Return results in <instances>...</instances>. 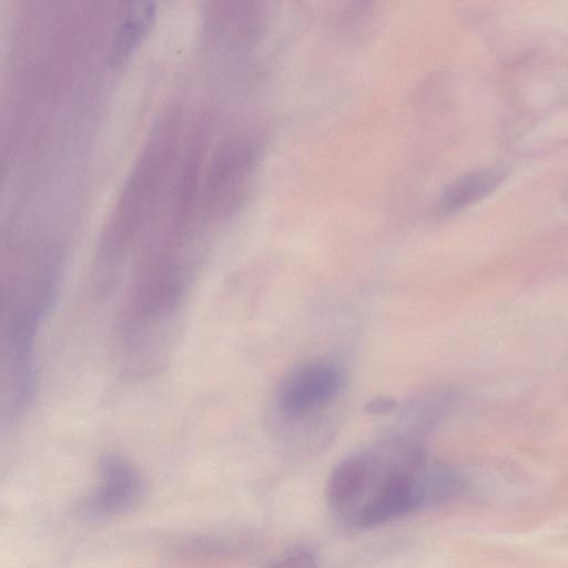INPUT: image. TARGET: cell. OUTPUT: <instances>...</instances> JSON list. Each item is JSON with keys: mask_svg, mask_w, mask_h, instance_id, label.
I'll return each mask as SVG.
<instances>
[{"mask_svg": "<svg viewBox=\"0 0 568 568\" xmlns=\"http://www.w3.org/2000/svg\"><path fill=\"white\" fill-rule=\"evenodd\" d=\"M170 115L151 136L130 178L103 242L97 277L120 278L122 260L143 241L171 176L179 151V121Z\"/></svg>", "mask_w": 568, "mask_h": 568, "instance_id": "1", "label": "cell"}, {"mask_svg": "<svg viewBox=\"0 0 568 568\" xmlns=\"http://www.w3.org/2000/svg\"><path fill=\"white\" fill-rule=\"evenodd\" d=\"M258 161V148L244 136L230 138L216 150L203 184V210L209 217L226 216L248 193Z\"/></svg>", "mask_w": 568, "mask_h": 568, "instance_id": "2", "label": "cell"}, {"mask_svg": "<svg viewBox=\"0 0 568 568\" xmlns=\"http://www.w3.org/2000/svg\"><path fill=\"white\" fill-rule=\"evenodd\" d=\"M345 384L346 376L334 362L300 363L281 379L274 395V410L284 423H298L331 405Z\"/></svg>", "mask_w": 568, "mask_h": 568, "instance_id": "3", "label": "cell"}, {"mask_svg": "<svg viewBox=\"0 0 568 568\" xmlns=\"http://www.w3.org/2000/svg\"><path fill=\"white\" fill-rule=\"evenodd\" d=\"M97 489L82 503L80 514L87 518L120 515L140 504L145 485L132 464L118 455H106L99 464Z\"/></svg>", "mask_w": 568, "mask_h": 568, "instance_id": "4", "label": "cell"}, {"mask_svg": "<svg viewBox=\"0 0 568 568\" xmlns=\"http://www.w3.org/2000/svg\"><path fill=\"white\" fill-rule=\"evenodd\" d=\"M368 476L364 450L341 460L332 470L326 496L329 507L344 521L361 501Z\"/></svg>", "mask_w": 568, "mask_h": 568, "instance_id": "5", "label": "cell"}, {"mask_svg": "<svg viewBox=\"0 0 568 568\" xmlns=\"http://www.w3.org/2000/svg\"><path fill=\"white\" fill-rule=\"evenodd\" d=\"M505 178L499 166L468 171L446 185L436 202L437 210L446 214L463 210L493 193Z\"/></svg>", "mask_w": 568, "mask_h": 568, "instance_id": "6", "label": "cell"}, {"mask_svg": "<svg viewBox=\"0 0 568 568\" xmlns=\"http://www.w3.org/2000/svg\"><path fill=\"white\" fill-rule=\"evenodd\" d=\"M154 9L152 3H136L129 10L113 49L114 59H121L146 32Z\"/></svg>", "mask_w": 568, "mask_h": 568, "instance_id": "7", "label": "cell"}, {"mask_svg": "<svg viewBox=\"0 0 568 568\" xmlns=\"http://www.w3.org/2000/svg\"><path fill=\"white\" fill-rule=\"evenodd\" d=\"M268 568H318V561L311 550L297 548L284 555Z\"/></svg>", "mask_w": 568, "mask_h": 568, "instance_id": "8", "label": "cell"}, {"mask_svg": "<svg viewBox=\"0 0 568 568\" xmlns=\"http://www.w3.org/2000/svg\"><path fill=\"white\" fill-rule=\"evenodd\" d=\"M396 400L392 397L378 396L369 399L365 404V412L369 415L383 416L395 410Z\"/></svg>", "mask_w": 568, "mask_h": 568, "instance_id": "9", "label": "cell"}]
</instances>
